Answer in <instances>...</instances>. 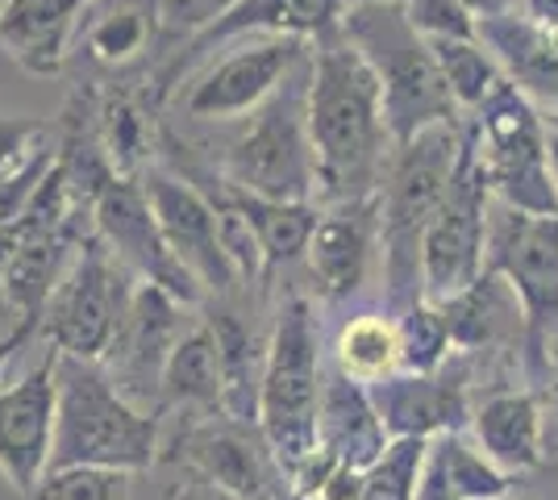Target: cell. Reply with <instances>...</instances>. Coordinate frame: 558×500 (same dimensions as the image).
I'll use <instances>...</instances> for the list:
<instances>
[{
    "mask_svg": "<svg viewBox=\"0 0 558 500\" xmlns=\"http://www.w3.org/2000/svg\"><path fill=\"white\" fill-rule=\"evenodd\" d=\"M308 138L317 155V205L363 200L384 188L396 155L384 118V88L372 63L342 38V25L313 42Z\"/></svg>",
    "mask_w": 558,
    "mask_h": 500,
    "instance_id": "cell-1",
    "label": "cell"
},
{
    "mask_svg": "<svg viewBox=\"0 0 558 500\" xmlns=\"http://www.w3.org/2000/svg\"><path fill=\"white\" fill-rule=\"evenodd\" d=\"M466 134L459 121L434 125L396 146L379 188V263H384V309L400 317L425 301L421 288V242L442 209L450 180L463 159Z\"/></svg>",
    "mask_w": 558,
    "mask_h": 500,
    "instance_id": "cell-2",
    "label": "cell"
},
{
    "mask_svg": "<svg viewBox=\"0 0 558 500\" xmlns=\"http://www.w3.org/2000/svg\"><path fill=\"white\" fill-rule=\"evenodd\" d=\"M163 417L117 392L105 363L59 355V422L50 472L100 467L138 476L163 463Z\"/></svg>",
    "mask_w": 558,
    "mask_h": 500,
    "instance_id": "cell-3",
    "label": "cell"
},
{
    "mask_svg": "<svg viewBox=\"0 0 558 500\" xmlns=\"http://www.w3.org/2000/svg\"><path fill=\"white\" fill-rule=\"evenodd\" d=\"M322 392H326L322 321L304 292H288L267 330V363L258 388V429L279 459L283 476H292L317 451Z\"/></svg>",
    "mask_w": 558,
    "mask_h": 500,
    "instance_id": "cell-4",
    "label": "cell"
},
{
    "mask_svg": "<svg viewBox=\"0 0 558 500\" xmlns=\"http://www.w3.org/2000/svg\"><path fill=\"white\" fill-rule=\"evenodd\" d=\"M342 38L372 63L384 88V118L392 143H409L434 125L459 121V100L429 42L404 17V4H359L342 13Z\"/></svg>",
    "mask_w": 558,
    "mask_h": 500,
    "instance_id": "cell-5",
    "label": "cell"
},
{
    "mask_svg": "<svg viewBox=\"0 0 558 500\" xmlns=\"http://www.w3.org/2000/svg\"><path fill=\"white\" fill-rule=\"evenodd\" d=\"M308 68L292 75L221 150V180L267 200L317 205V155L308 138Z\"/></svg>",
    "mask_w": 558,
    "mask_h": 500,
    "instance_id": "cell-6",
    "label": "cell"
},
{
    "mask_svg": "<svg viewBox=\"0 0 558 500\" xmlns=\"http://www.w3.org/2000/svg\"><path fill=\"white\" fill-rule=\"evenodd\" d=\"M546 130L550 125L542 118V109L509 80H500L488 100L471 113V143L488 175L492 196L500 205L537 217L558 214Z\"/></svg>",
    "mask_w": 558,
    "mask_h": 500,
    "instance_id": "cell-7",
    "label": "cell"
},
{
    "mask_svg": "<svg viewBox=\"0 0 558 500\" xmlns=\"http://www.w3.org/2000/svg\"><path fill=\"white\" fill-rule=\"evenodd\" d=\"M138 284V276L117 259L105 246V239L93 230L80 246V255L71 259L68 276L54 288L38 338L54 355L105 363Z\"/></svg>",
    "mask_w": 558,
    "mask_h": 500,
    "instance_id": "cell-8",
    "label": "cell"
},
{
    "mask_svg": "<svg viewBox=\"0 0 558 500\" xmlns=\"http://www.w3.org/2000/svg\"><path fill=\"white\" fill-rule=\"evenodd\" d=\"M488 271L517 288L525 309V367L546 383L558 342V214L537 217L492 200Z\"/></svg>",
    "mask_w": 558,
    "mask_h": 500,
    "instance_id": "cell-9",
    "label": "cell"
},
{
    "mask_svg": "<svg viewBox=\"0 0 558 500\" xmlns=\"http://www.w3.org/2000/svg\"><path fill=\"white\" fill-rule=\"evenodd\" d=\"M492 188L488 175L480 167L471 130L459 171L450 180L442 209L434 214L425 242H421V288L425 301L442 305L450 296H459L488 271V217H492Z\"/></svg>",
    "mask_w": 558,
    "mask_h": 500,
    "instance_id": "cell-10",
    "label": "cell"
},
{
    "mask_svg": "<svg viewBox=\"0 0 558 500\" xmlns=\"http://www.w3.org/2000/svg\"><path fill=\"white\" fill-rule=\"evenodd\" d=\"M163 463L205 476L233 500H276L288 492V476L267 447L263 429L251 422H233L226 413L175 422L163 442Z\"/></svg>",
    "mask_w": 558,
    "mask_h": 500,
    "instance_id": "cell-11",
    "label": "cell"
},
{
    "mask_svg": "<svg viewBox=\"0 0 558 500\" xmlns=\"http://www.w3.org/2000/svg\"><path fill=\"white\" fill-rule=\"evenodd\" d=\"M313 54L304 38H246L238 50L213 59L187 84L175 109L184 121H246L301 72Z\"/></svg>",
    "mask_w": 558,
    "mask_h": 500,
    "instance_id": "cell-12",
    "label": "cell"
},
{
    "mask_svg": "<svg viewBox=\"0 0 558 500\" xmlns=\"http://www.w3.org/2000/svg\"><path fill=\"white\" fill-rule=\"evenodd\" d=\"M142 188L159 217V230H163L171 255L196 276V284L205 288L209 301H233L242 288V276L226 251L221 209L209 200V192L163 163H150L142 171Z\"/></svg>",
    "mask_w": 558,
    "mask_h": 500,
    "instance_id": "cell-13",
    "label": "cell"
},
{
    "mask_svg": "<svg viewBox=\"0 0 558 500\" xmlns=\"http://www.w3.org/2000/svg\"><path fill=\"white\" fill-rule=\"evenodd\" d=\"M187 305L175 301L167 288L146 284L142 280L130 313L117 330V342L109 358H105V371L117 383L121 397H130L138 408H159V383H163L167 358L180 346V338L187 333Z\"/></svg>",
    "mask_w": 558,
    "mask_h": 500,
    "instance_id": "cell-14",
    "label": "cell"
},
{
    "mask_svg": "<svg viewBox=\"0 0 558 500\" xmlns=\"http://www.w3.org/2000/svg\"><path fill=\"white\" fill-rule=\"evenodd\" d=\"M59 422V355L47 351L0 388V476L29 497L50 472Z\"/></svg>",
    "mask_w": 558,
    "mask_h": 500,
    "instance_id": "cell-15",
    "label": "cell"
},
{
    "mask_svg": "<svg viewBox=\"0 0 558 500\" xmlns=\"http://www.w3.org/2000/svg\"><path fill=\"white\" fill-rule=\"evenodd\" d=\"M379 255V192L363 200H342V205H322L317 230L308 242V280L313 292L338 305L359 296L372 263Z\"/></svg>",
    "mask_w": 558,
    "mask_h": 500,
    "instance_id": "cell-16",
    "label": "cell"
},
{
    "mask_svg": "<svg viewBox=\"0 0 558 500\" xmlns=\"http://www.w3.org/2000/svg\"><path fill=\"white\" fill-rule=\"evenodd\" d=\"M372 401L388 438H442L466 434L471 426V397H466V371L446 363L434 376L400 371L392 380L372 383Z\"/></svg>",
    "mask_w": 558,
    "mask_h": 500,
    "instance_id": "cell-17",
    "label": "cell"
},
{
    "mask_svg": "<svg viewBox=\"0 0 558 500\" xmlns=\"http://www.w3.org/2000/svg\"><path fill=\"white\" fill-rule=\"evenodd\" d=\"M471 442L509 476H525L546 463V417L530 388H500L471 408Z\"/></svg>",
    "mask_w": 558,
    "mask_h": 500,
    "instance_id": "cell-18",
    "label": "cell"
},
{
    "mask_svg": "<svg viewBox=\"0 0 558 500\" xmlns=\"http://www.w3.org/2000/svg\"><path fill=\"white\" fill-rule=\"evenodd\" d=\"M388 447H392V438L375 413L372 388L342 376L338 367H329L322 413H317V451L333 459L338 467L367 472Z\"/></svg>",
    "mask_w": 558,
    "mask_h": 500,
    "instance_id": "cell-19",
    "label": "cell"
},
{
    "mask_svg": "<svg viewBox=\"0 0 558 500\" xmlns=\"http://www.w3.org/2000/svg\"><path fill=\"white\" fill-rule=\"evenodd\" d=\"M446 326L454 355H484V351H505L517 346L525 351V309L517 288L500 271H484L475 284L442 301Z\"/></svg>",
    "mask_w": 558,
    "mask_h": 500,
    "instance_id": "cell-20",
    "label": "cell"
},
{
    "mask_svg": "<svg viewBox=\"0 0 558 500\" xmlns=\"http://www.w3.org/2000/svg\"><path fill=\"white\" fill-rule=\"evenodd\" d=\"M88 9L93 0H0V47L29 75L63 72Z\"/></svg>",
    "mask_w": 558,
    "mask_h": 500,
    "instance_id": "cell-21",
    "label": "cell"
},
{
    "mask_svg": "<svg viewBox=\"0 0 558 500\" xmlns=\"http://www.w3.org/2000/svg\"><path fill=\"white\" fill-rule=\"evenodd\" d=\"M480 42L492 50L509 84L558 118V34L534 25L525 13H500L480 22Z\"/></svg>",
    "mask_w": 558,
    "mask_h": 500,
    "instance_id": "cell-22",
    "label": "cell"
},
{
    "mask_svg": "<svg viewBox=\"0 0 558 500\" xmlns=\"http://www.w3.org/2000/svg\"><path fill=\"white\" fill-rule=\"evenodd\" d=\"M205 321L217 338L226 417L258 426V388H263L267 338H258L255 321H246V313L233 309V301H205Z\"/></svg>",
    "mask_w": 558,
    "mask_h": 500,
    "instance_id": "cell-23",
    "label": "cell"
},
{
    "mask_svg": "<svg viewBox=\"0 0 558 500\" xmlns=\"http://www.w3.org/2000/svg\"><path fill=\"white\" fill-rule=\"evenodd\" d=\"M63 155L59 125L43 118H4L0 113V230L25 214Z\"/></svg>",
    "mask_w": 558,
    "mask_h": 500,
    "instance_id": "cell-24",
    "label": "cell"
},
{
    "mask_svg": "<svg viewBox=\"0 0 558 500\" xmlns=\"http://www.w3.org/2000/svg\"><path fill=\"white\" fill-rule=\"evenodd\" d=\"M196 184V180H192ZM221 205H230L233 214H242V221L251 225V234L258 242V255H263V276L271 280L279 267H292L308 255V242H313V230H317V217H322V205H292V200H267V196H255V192H242L217 180V196Z\"/></svg>",
    "mask_w": 558,
    "mask_h": 500,
    "instance_id": "cell-25",
    "label": "cell"
},
{
    "mask_svg": "<svg viewBox=\"0 0 558 500\" xmlns=\"http://www.w3.org/2000/svg\"><path fill=\"white\" fill-rule=\"evenodd\" d=\"M159 417L175 413L184 417H213L221 408V358H217V338L205 317H196L180 346L167 358L163 383H159Z\"/></svg>",
    "mask_w": 558,
    "mask_h": 500,
    "instance_id": "cell-26",
    "label": "cell"
},
{
    "mask_svg": "<svg viewBox=\"0 0 558 500\" xmlns=\"http://www.w3.org/2000/svg\"><path fill=\"white\" fill-rule=\"evenodd\" d=\"M333 367L359 383H384L400 376V326L388 309L354 313L333 338Z\"/></svg>",
    "mask_w": 558,
    "mask_h": 500,
    "instance_id": "cell-27",
    "label": "cell"
},
{
    "mask_svg": "<svg viewBox=\"0 0 558 500\" xmlns=\"http://www.w3.org/2000/svg\"><path fill=\"white\" fill-rule=\"evenodd\" d=\"M96 138L105 159L121 171V175H142L150 167V150H155V118L142 109L134 96L109 93L96 105Z\"/></svg>",
    "mask_w": 558,
    "mask_h": 500,
    "instance_id": "cell-28",
    "label": "cell"
},
{
    "mask_svg": "<svg viewBox=\"0 0 558 500\" xmlns=\"http://www.w3.org/2000/svg\"><path fill=\"white\" fill-rule=\"evenodd\" d=\"M434 454L442 463L454 500H505L512 497V476L496 467L488 454L471 442V434H442L434 438Z\"/></svg>",
    "mask_w": 558,
    "mask_h": 500,
    "instance_id": "cell-29",
    "label": "cell"
},
{
    "mask_svg": "<svg viewBox=\"0 0 558 500\" xmlns=\"http://www.w3.org/2000/svg\"><path fill=\"white\" fill-rule=\"evenodd\" d=\"M155 29H159V25H155V4L146 9V4L125 0V4H113L109 13H100V17L88 25L84 47H88V54H93L96 63H105V68H125V63H134V59L146 54Z\"/></svg>",
    "mask_w": 558,
    "mask_h": 500,
    "instance_id": "cell-30",
    "label": "cell"
},
{
    "mask_svg": "<svg viewBox=\"0 0 558 500\" xmlns=\"http://www.w3.org/2000/svg\"><path fill=\"white\" fill-rule=\"evenodd\" d=\"M434 59H438V72L446 75L450 93L459 100V109L475 113L488 93L505 80L500 63L492 59V50L480 38H446V42H429Z\"/></svg>",
    "mask_w": 558,
    "mask_h": 500,
    "instance_id": "cell-31",
    "label": "cell"
},
{
    "mask_svg": "<svg viewBox=\"0 0 558 500\" xmlns=\"http://www.w3.org/2000/svg\"><path fill=\"white\" fill-rule=\"evenodd\" d=\"M396 326H400V371L434 376L454 358V342H450L442 305L417 301L413 309H404L396 317Z\"/></svg>",
    "mask_w": 558,
    "mask_h": 500,
    "instance_id": "cell-32",
    "label": "cell"
},
{
    "mask_svg": "<svg viewBox=\"0 0 558 500\" xmlns=\"http://www.w3.org/2000/svg\"><path fill=\"white\" fill-rule=\"evenodd\" d=\"M429 454V438H396L388 451L363 472L359 500H413Z\"/></svg>",
    "mask_w": 558,
    "mask_h": 500,
    "instance_id": "cell-33",
    "label": "cell"
},
{
    "mask_svg": "<svg viewBox=\"0 0 558 500\" xmlns=\"http://www.w3.org/2000/svg\"><path fill=\"white\" fill-rule=\"evenodd\" d=\"M25 500H130V476L100 467H63L47 472Z\"/></svg>",
    "mask_w": 558,
    "mask_h": 500,
    "instance_id": "cell-34",
    "label": "cell"
},
{
    "mask_svg": "<svg viewBox=\"0 0 558 500\" xmlns=\"http://www.w3.org/2000/svg\"><path fill=\"white\" fill-rule=\"evenodd\" d=\"M404 17L425 42H446V38H480V17L463 0H409Z\"/></svg>",
    "mask_w": 558,
    "mask_h": 500,
    "instance_id": "cell-35",
    "label": "cell"
},
{
    "mask_svg": "<svg viewBox=\"0 0 558 500\" xmlns=\"http://www.w3.org/2000/svg\"><path fill=\"white\" fill-rule=\"evenodd\" d=\"M238 0H155V25L167 42H192L230 13Z\"/></svg>",
    "mask_w": 558,
    "mask_h": 500,
    "instance_id": "cell-36",
    "label": "cell"
},
{
    "mask_svg": "<svg viewBox=\"0 0 558 500\" xmlns=\"http://www.w3.org/2000/svg\"><path fill=\"white\" fill-rule=\"evenodd\" d=\"M159 500H233V497L230 492H221L217 484H209L205 476H196V472H187L184 467V476L175 479Z\"/></svg>",
    "mask_w": 558,
    "mask_h": 500,
    "instance_id": "cell-37",
    "label": "cell"
},
{
    "mask_svg": "<svg viewBox=\"0 0 558 500\" xmlns=\"http://www.w3.org/2000/svg\"><path fill=\"white\" fill-rule=\"evenodd\" d=\"M413 500H454L450 479H446L442 463H438V454H434V442H429V454H425V467H421V479H417V497Z\"/></svg>",
    "mask_w": 558,
    "mask_h": 500,
    "instance_id": "cell-38",
    "label": "cell"
},
{
    "mask_svg": "<svg viewBox=\"0 0 558 500\" xmlns=\"http://www.w3.org/2000/svg\"><path fill=\"white\" fill-rule=\"evenodd\" d=\"M17 330H22V317H17L13 301H9V292H4V284H0V371H4V363L13 358Z\"/></svg>",
    "mask_w": 558,
    "mask_h": 500,
    "instance_id": "cell-39",
    "label": "cell"
},
{
    "mask_svg": "<svg viewBox=\"0 0 558 500\" xmlns=\"http://www.w3.org/2000/svg\"><path fill=\"white\" fill-rule=\"evenodd\" d=\"M521 13L542 29L558 34V0H521Z\"/></svg>",
    "mask_w": 558,
    "mask_h": 500,
    "instance_id": "cell-40",
    "label": "cell"
},
{
    "mask_svg": "<svg viewBox=\"0 0 558 500\" xmlns=\"http://www.w3.org/2000/svg\"><path fill=\"white\" fill-rule=\"evenodd\" d=\"M466 9H471V13H475V17H480V22H484V17H500V13H512L509 4L512 0H463Z\"/></svg>",
    "mask_w": 558,
    "mask_h": 500,
    "instance_id": "cell-41",
    "label": "cell"
},
{
    "mask_svg": "<svg viewBox=\"0 0 558 500\" xmlns=\"http://www.w3.org/2000/svg\"><path fill=\"white\" fill-rule=\"evenodd\" d=\"M546 397H550V408H555V417H558V342H555V351H550V376H546Z\"/></svg>",
    "mask_w": 558,
    "mask_h": 500,
    "instance_id": "cell-42",
    "label": "cell"
},
{
    "mask_svg": "<svg viewBox=\"0 0 558 500\" xmlns=\"http://www.w3.org/2000/svg\"><path fill=\"white\" fill-rule=\"evenodd\" d=\"M546 150H550V175H555V188H558V125L546 130Z\"/></svg>",
    "mask_w": 558,
    "mask_h": 500,
    "instance_id": "cell-43",
    "label": "cell"
},
{
    "mask_svg": "<svg viewBox=\"0 0 558 500\" xmlns=\"http://www.w3.org/2000/svg\"><path fill=\"white\" fill-rule=\"evenodd\" d=\"M347 9H359V4H409V0H342Z\"/></svg>",
    "mask_w": 558,
    "mask_h": 500,
    "instance_id": "cell-44",
    "label": "cell"
},
{
    "mask_svg": "<svg viewBox=\"0 0 558 500\" xmlns=\"http://www.w3.org/2000/svg\"><path fill=\"white\" fill-rule=\"evenodd\" d=\"M276 500H301V497H296V492H292V488H288V492H283V497H276Z\"/></svg>",
    "mask_w": 558,
    "mask_h": 500,
    "instance_id": "cell-45",
    "label": "cell"
},
{
    "mask_svg": "<svg viewBox=\"0 0 558 500\" xmlns=\"http://www.w3.org/2000/svg\"><path fill=\"white\" fill-rule=\"evenodd\" d=\"M546 125H558V118H550V121H546Z\"/></svg>",
    "mask_w": 558,
    "mask_h": 500,
    "instance_id": "cell-46",
    "label": "cell"
},
{
    "mask_svg": "<svg viewBox=\"0 0 558 500\" xmlns=\"http://www.w3.org/2000/svg\"><path fill=\"white\" fill-rule=\"evenodd\" d=\"M505 500H517V497H505Z\"/></svg>",
    "mask_w": 558,
    "mask_h": 500,
    "instance_id": "cell-47",
    "label": "cell"
}]
</instances>
